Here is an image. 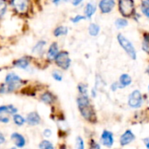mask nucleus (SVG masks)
<instances>
[{
  "instance_id": "393cba45",
  "label": "nucleus",
  "mask_w": 149,
  "mask_h": 149,
  "mask_svg": "<svg viewBox=\"0 0 149 149\" xmlns=\"http://www.w3.org/2000/svg\"><path fill=\"white\" fill-rule=\"evenodd\" d=\"M40 149H54V146L48 140H43L39 145Z\"/></svg>"
},
{
  "instance_id": "72a5a7b5",
  "label": "nucleus",
  "mask_w": 149,
  "mask_h": 149,
  "mask_svg": "<svg viewBox=\"0 0 149 149\" xmlns=\"http://www.w3.org/2000/svg\"><path fill=\"white\" fill-rule=\"evenodd\" d=\"M83 1H84V0H71L72 5H73L74 6H78L80 4H82Z\"/></svg>"
},
{
  "instance_id": "9d476101",
  "label": "nucleus",
  "mask_w": 149,
  "mask_h": 149,
  "mask_svg": "<svg viewBox=\"0 0 149 149\" xmlns=\"http://www.w3.org/2000/svg\"><path fill=\"white\" fill-rule=\"evenodd\" d=\"M134 139H135V135L132 132V131L127 130L120 137V145L123 146H126V145L130 144L132 140H134Z\"/></svg>"
},
{
  "instance_id": "5701e85b",
  "label": "nucleus",
  "mask_w": 149,
  "mask_h": 149,
  "mask_svg": "<svg viewBox=\"0 0 149 149\" xmlns=\"http://www.w3.org/2000/svg\"><path fill=\"white\" fill-rule=\"evenodd\" d=\"M115 26H117V28L120 29V28H124L125 26H128V22L125 19H123V18H119V19H117L116 21H115Z\"/></svg>"
},
{
  "instance_id": "412c9836",
  "label": "nucleus",
  "mask_w": 149,
  "mask_h": 149,
  "mask_svg": "<svg viewBox=\"0 0 149 149\" xmlns=\"http://www.w3.org/2000/svg\"><path fill=\"white\" fill-rule=\"evenodd\" d=\"M68 29L67 26H60L54 30V35L55 37H60L61 35H66L68 33Z\"/></svg>"
},
{
  "instance_id": "423d86ee",
  "label": "nucleus",
  "mask_w": 149,
  "mask_h": 149,
  "mask_svg": "<svg viewBox=\"0 0 149 149\" xmlns=\"http://www.w3.org/2000/svg\"><path fill=\"white\" fill-rule=\"evenodd\" d=\"M143 98L139 91H133L128 97V104L132 108H139L142 105Z\"/></svg>"
},
{
  "instance_id": "f257e3e1",
  "label": "nucleus",
  "mask_w": 149,
  "mask_h": 149,
  "mask_svg": "<svg viewBox=\"0 0 149 149\" xmlns=\"http://www.w3.org/2000/svg\"><path fill=\"white\" fill-rule=\"evenodd\" d=\"M77 102L82 116L90 122H95L97 120L95 111L91 104L88 95H80L77 97Z\"/></svg>"
},
{
  "instance_id": "f704fd0d",
  "label": "nucleus",
  "mask_w": 149,
  "mask_h": 149,
  "mask_svg": "<svg viewBox=\"0 0 149 149\" xmlns=\"http://www.w3.org/2000/svg\"><path fill=\"white\" fill-rule=\"evenodd\" d=\"M51 130H49V129H46L45 131H44V136L45 137H49L50 135H51Z\"/></svg>"
},
{
  "instance_id": "dca6fc26",
  "label": "nucleus",
  "mask_w": 149,
  "mask_h": 149,
  "mask_svg": "<svg viewBox=\"0 0 149 149\" xmlns=\"http://www.w3.org/2000/svg\"><path fill=\"white\" fill-rule=\"evenodd\" d=\"M30 63L29 61L26 58H20L18 59L15 62H14V66L22 69H27V68L29 67Z\"/></svg>"
},
{
  "instance_id": "a878e982",
  "label": "nucleus",
  "mask_w": 149,
  "mask_h": 149,
  "mask_svg": "<svg viewBox=\"0 0 149 149\" xmlns=\"http://www.w3.org/2000/svg\"><path fill=\"white\" fill-rule=\"evenodd\" d=\"M13 120H14L15 124L18 125H22L26 121L25 118L21 115H19V114H16V115L13 116Z\"/></svg>"
},
{
  "instance_id": "79ce46f5",
  "label": "nucleus",
  "mask_w": 149,
  "mask_h": 149,
  "mask_svg": "<svg viewBox=\"0 0 149 149\" xmlns=\"http://www.w3.org/2000/svg\"><path fill=\"white\" fill-rule=\"evenodd\" d=\"M148 91H149V85H148Z\"/></svg>"
},
{
  "instance_id": "f3484780",
  "label": "nucleus",
  "mask_w": 149,
  "mask_h": 149,
  "mask_svg": "<svg viewBox=\"0 0 149 149\" xmlns=\"http://www.w3.org/2000/svg\"><path fill=\"white\" fill-rule=\"evenodd\" d=\"M40 99H41V101L44 102L45 104H50L54 103V101L55 100V97H54V96L51 92L47 91V92H45V93H43V94L41 95Z\"/></svg>"
},
{
  "instance_id": "4468645a",
  "label": "nucleus",
  "mask_w": 149,
  "mask_h": 149,
  "mask_svg": "<svg viewBox=\"0 0 149 149\" xmlns=\"http://www.w3.org/2000/svg\"><path fill=\"white\" fill-rule=\"evenodd\" d=\"M12 139L14 141L15 145L19 147H23L26 144V139L25 138L19 134V133H17V132H14L12 134Z\"/></svg>"
},
{
  "instance_id": "c85d7f7f",
  "label": "nucleus",
  "mask_w": 149,
  "mask_h": 149,
  "mask_svg": "<svg viewBox=\"0 0 149 149\" xmlns=\"http://www.w3.org/2000/svg\"><path fill=\"white\" fill-rule=\"evenodd\" d=\"M52 77L55 80V81H58V82H61L62 80V74L59 72V71H54L53 74H52Z\"/></svg>"
},
{
  "instance_id": "aec40b11",
  "label": "nucleus",
  "mask_w": 149,
  "mask_h": 149,
  "mask_svg": "<svg viewBox=\"0 0 149 149\" xmlns=\"http://www.w3.org/2000/svg\"><path fill=\"white\" fill-rule=\"evenodd\" d=\"M89 33L91 36H93V37H96L98 35L99 32H100V26L96 24V23H91L90 26H89Z\"/></svg>"
},
{
  "instance_id": "ea45409f",
  "label": "nucleus",
  "mask_w": 149,
  "mask_h": 149,
  "mask_svg": "<svg viewBox=\"0 0 149 149\" xmlns=\"http://www.w3.org/2000/svg\"><path fill=\"white\" fill-rule=\"evenodd\" d=\"M61 1V0H53V3L54 4V5H59V3Z\"/></svg>"
},
{
  "instance_id": "6e6552de",
  "label": "nucleus",
  "mask_w": 149,
  "mask_h": 149,
  "mask_svg": "<svg viewBox=\"0 0 149 149\" xmlns=\"http://www.w3.org/2000/svg\"><path fill=\"white\" fill-rule=\"evenodd\" d=\"M12 5L18 13H23L28 8V0H12Z\"/></svg>"
},
{
  "instance_id": "0eeeda50",
  "label": "nucleus",
  "mask_w": 149,
  "mask_h": 149,
  "mask_svg": "<svg viewBox=\"0 0 149 149\" xmlns=\"http://www.w3.org/2000/svg\"><path fill=\"white\" fill-rule=\"evenodd\" d=\"M115 6V1L114 0H100L98 4L99 10L102 13L106 14L111 13Z\"/></svg>"
},
{
  "instance_id": "e433bc0d",
  "label": "nucleus",
  "mask_w": 149,
  "mask_h": 149,
  "mask_svg": "<svg viewBox=\"0 0 149 149\" xmlns=\"http://www.w3.org/2000/svg\"><path fill=\"white\" fill-rule=\"evenodd\" d=\"M6 141V139H5V137H4V135L0 132V144H2V143H4Z\"/></svg>"
},
{
  "instance_id": "7c9ffc66",
  "label": "nucleus",
  "mask_w": 149,
  "mask_h": 149,
  "mask_svg": "<svg viewBox=\"0 0 149 149\" xmlns=\"http://www.w3.org/2000/svg\"><path fill=\"white\" fill-rule=\"evenodd\" d=\"M18 111L17 108H15L13 105H8V113L10 114H14Z\"/></svg>"
},
{
  "instance_id": "1a4fd4ad",
  "label": "nucleus",
  "mask_w": 149,
  "mask_h": 149,
  "mask_svg": "<svg viewBox=\"0 0 149 149\" xmlns=\"http://www.w3.org/2000/svg\"><path fill=\"white\" fill-rule=\"evenodd\" d=\"M102 143L108 147H111L113 145L114 139H113V134L109 131H104L101 136Z\"/></svg>"
},
{
  "instance_id": "4c0bfd02",
  "label": "nucleus",
  "mask_w": 149,
  "mask_h": 149,
  "mask_svg": "<svg viewBox=\"0 0 149 149\" xmlns=\"http://www.w3.org/2000/svg\"><path fill=\"white\" fill-rule=\"evenodd\" d=\"M144 142H145V145H146V148L149 149V138L145 139H144Z\"/></svg>"
},
{
  "instance_id": "4be33fe9",
  "label": "nucleus",
  "mask_w": 149,
  "mask_h": 149,
  "mask_svg": "<svg viewBox=\"0 0 149 149\" xmlns=\"http://www.w3.org/2000/svg\"><path fill=\"white\" fill-rule=\"evenodd\" d=\"M140 9L146 18H149V0H143L140 4Z\"/></svg>"
},
{
  "instance_id": "473e14b6",
  "label": "nucleus",
  "mask_w": 149,
  "mask_h": 149,
  "mask_svg": "<svg viewBox=\"0 0 149 149\" xmlns=\"http://www.w3.org/2000/svg\"><path fill=\"white\" fill-rule=\"evenodd\" d=\"M2 113H8V105L7 106H5V105L0 106V114H2Z\"/></svg>"
},
{
  "instance_id": "39448f33",
  "label": "nucleus",
  "mask_w": 149,
  "mask_h": 149,
  "mask_svg": "<svg viewBox=\"0 0 149 149\" xmlns=\"http://www.w3.org/2000/svg\"><path fill=\"white\" fill-rule=\"evenodd\" d=\"M54 61L57 66H59L63 70L68 69V68L71 65V59L69 58L68 53L67 51H61L56 55Z\"/></svg>"
},
{
  "instance_id": "c9c22d12",
  "label": "nucleus",
  "mask_w": 149,
  "mask_h": 149,
  "mask_svg": "<svg viewBox=\"0 0 149 149\" xmlns=\"http://www.w3.org/2000/svg\"><path fill=\"white\" fill-rule=\"evenodd\" d=\"M0 121L3 122V123H8L9 118L7 117H0Z\"/></svg>"
},
{
  "instance_id": "b1692460",
  "label": "nucleus",
  "mask_w": 149,
  "mask_h": 149,
  "mask_svg": "<svg viewBox=\"0 0 149 149\" xmlns=\"http://www.w3.org/2000/svg\"><path fill=\"white\" fill-rule=\"evenodd\" d=\"M77 90L80 93V95H87V92H88V87L86 84H77Z\"/></svg>"
},
{
  "instance_id": "2eb2a0df",
  "label": "nucleus",
  "mask_w": 149,
  "mask_h": 149,
  "mask_svg": "<svg viewBox=\"0 0 149 149\" xmlns=\"http://www.w3.org/2000/svg\"><path fill=\"white\" fill-rule=\"evenodd\" d=\"M96 10H97V7L94 4L92 3H88L85 6V9H84V14H85V17L87 19H91L92 16L94 15V13H96Z\"/></svg>"
},
{
  "instance_id": "a19ab883",
  "label": "nucleus",
  "mask_w": 149,
  "mask_h": 149,
  "mask_svg": "<svg viewBox=\"0 0 149 149\" xmlns=\"http://www.w3.org/2000/svg\"><path fill=\"white\" fill-rule=\"evenodd\" d=\"M146 73L149 74V65H148V67H147V69H146Z\"/></svg>"
},
{
  "instance_id": "cd10ccee",
  "label": "nucleus",
  "mask_w": 149,
  "mask_h": 149,
  "mask_svg": "<svg viewBox=\"0 0 149 149\" xmlns=\"http://www.w3.org/2000/svg\"><path fill=\"white\" fill-rule=\"evenodd\" d=\"M87 19V18H86L85 16H83V15H76L74 17L71 18L70 20H71L74 24H77V23H78V22H80V21H82V20H84V19Z\"/></svg>"
},
{
  "instance_id": "c756f323",
  "label": "nucleus",
  "mask_w": 149,
  "mask_h": 149,
  "mask_svg": "<svg viewBox=\"0 0 149 149\" xmlns=\"http://www.w3.org/2000/svg\"><path fill=\"white\" fill-rule=\"evenodd\" d=\"M77 149H84V140L81 137L77 138Z\"/></svg>"
},
{
  "instance_id": "f8f14e48",
  "label": "nucleus",
  "mask_w": 149,
  "mask_h": 149,
  "mask_svg": "<svg viewBox=\"0 0 149 149\" xmlns=\"http://www.w3.org/2000/svg\"><path fill=\"white\" fill-rule=\"evenodd\" d=\"M26 122L30 125H36L38 124H40V117L37 112H30L27 115L26 118Z\"/></svg>"
},
{
  "instance_id": "58836bf2",
  "label": "nucleus",
  "mask_w": 149,
  "mask_h": 149,
  "mask_svg": "<svg viewBox=\"0 0 149 149\" xmlns=\"http://www.w3.org/2000/svg\"><path fill=\"white\" fill-rule=\"evenodd\" d=\"M91 96H92L93 97H96V96H97V89H96V88H94V89L91 91Z\"/></svg>"
},
{
  "instance_id": "bb28decb",
  "label": "nucleus",
  "mask_w": 149,
  "mask_h": 149,
  "mask_svg": "<svg viewBox=\"0 0 149 149\" xmlns=\"http://www.w3.org/2000/svg\"><path fill=\"white\" fill-rule=\"evenodd\" d=\"M6 11V4L4 0H0V18L3 17Z\"/></svg>"
},
{
  "instance_id": "6ab92c4d",
  "label": "nucleus",
  "mask_w": 149,
  "mask_h": 149,
  "mask_svg": "<svg viewBox=\"0 0 149 149\" xmlns=\"http://www.w3.org/2000/svg\"><path fill=\"white\" fill-rule=\"evenodd\" d=\"M46 46V41L45 40H40L39 42L36 43V45L33 48V53L37 54H41L43 52V49Z\"/></svg>"
},
{
  "instance_id": "9b49d317",
  "label": "nucleus",
  "mask_w": 149,
  "mask_h": 149,
  "mask_svg": "<svg viewBox=\"0 0 149 149\" xmlns=\"http://www.w3.org/2000/svg\"><path fill=\"white\" fill-rule=\"evenodd\" d=\"M59 54V47L56 42H53L47 51V58L49 60H54L56 55Z\"/></svg>"
},
{
  "instance_id": "2f4dec72",
  "label": "nucleus",
  "mask_w": 149,
  "mask_h": 149,
  "mask_svg": "<svg viewBox=\"0 0 149 149\" xmlns=\"http://www.w3.org/2000/svg\"><path fill=\"white\" fill-rule=\"evenodd\" d=\"M120 88V85H119V84L118 83H113L111 85V90L112 91H116L118 89H119Z\"/></svg>"
},
{
  "instance_id": "37998d69",
  "label": "nucleus",
  "mask_w": 149,
  "mask_h": 149,
  "mask_svg": "<svg viewBox=\"0 0 149 149\" xmlns=\"http://www.w3.org/2000/svg\"><path fill=\"white\" fill-rule=\"evenodd\" d=\"M11 149H15V148H11Z\"/></svg>"
},
{
  "instance_id": "20e7f679",
  "label": "nucleus",
  "mask_w": 149,
  "mask_h": 149,
  "mask_svg": "<svg viewBox=\"0 0 149 149\" xmlns=\"http://www.w3.org/2000/svg\"><path fill=\"white\" fill-rule=\"evenodd\" d=\"M22 84L21 78L14 73L8 74L6 77V86L7 92H12L19 88Z\"/></svg>"
},
{
  "instance_id": "ddd939ff",
  "label": "nucleus",
  "mask_w": 149,
  "mask_h": 149,
  "mask_svg": "<svg viewBox=\"0 0 149 149\" xmlns=\"http://www.w3.org/2000/svg\"><path fill=\"white\" fill-rule=\"evenodd\" d=\"M118 84L120 85V88H125L129 86L132 84V77L128 74H122L119 77Z\"/></svg>"
},
{
  "instance_id": "7ed1b4c3",
  "label": "nucleus",
  "mask_w": 149,
  "mask_h": 149,
  "mask_svg": "<svg viewBox=\"0 0 149 149\" xmlns=\"http://www.w3.org/2000/svg\"><path fill=\"white\" fill-rule=\"evenodd\" d=\"M118 11L125 18H130L135 13V5L133 0H118Z\"/></svg>"
},
{
  "instance_id": "f03ea898",
  "label": "nucleus",
  "mask_w": 149,
  "mask_h": 149,
  "mask_svg": "<svg viewBox=\"0 0 149 149\" xmlns=\"http://www.w3.org/2000/svg\"><path fill=\"white\" fill-rule=\"evenodd\" d=\"M117 40L118 41V44L122 47V48L129 55V57L132 60H136L137 59V53H136V49H135L134 46L132 45V43L127 38H125L122 33L118 34Z\"/></svg>"
},
{
  "instance_id": "a211bd4d",
  "label": "nucleus",
  "mask_w": 149,
  "mask_h": 149,
  "mask_svg": "<svg viewBox=\"0 0 149 149\" xmlns=\"http://www.w3.org/2000/svg\"><path fill=\"white\" fill-rule=\"evenodd\" d=\"M142 49L149 54V33H145L142 37Z\"/></svg>"
}]
</instances>
